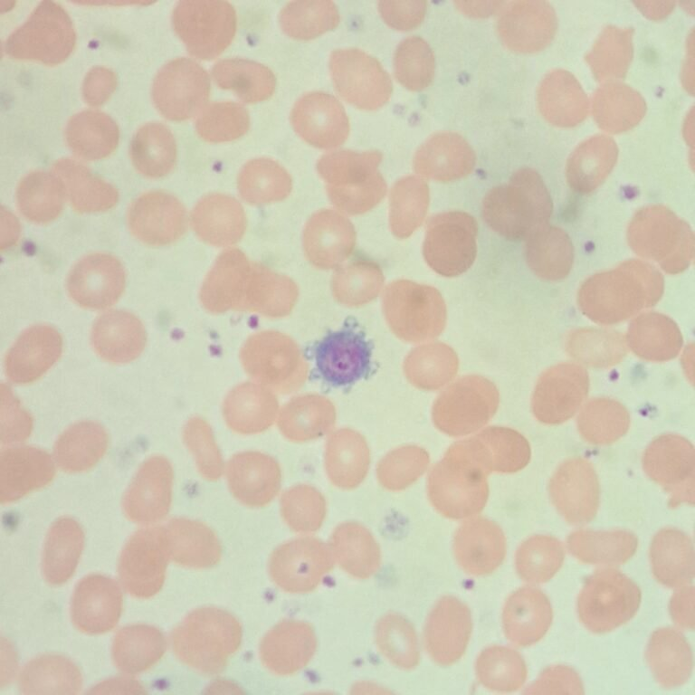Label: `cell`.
Here are the masks:
<instances>
[{"mask_svg":"<svg viewBox=\"0 0 695 695\" xmlns=\"http://www.w3.org/2000/svg\"><path fill=\"white\" fill-rule=\"evenodd\" d=\"M474 163L473 149L462 136L453 132L433 134L414 156L416 170L438 179L463 176L471 171Z\"/></svg>","mask_w":695,"mask_h":695,"instance_id":"cell-31","label":"cell"},{"mask_svg":"<svg viewBox=\"0 0 695 695\" xmlns=\"http://www.w3.org/2000/svg\"><path fill=\"white\" fill-rule=\"evenodd\" d=\"M290 121L299 137L317 148H336L349 133L348 118L341 103L321 91L302 95L291 109Z\"/></svg>","mask_w":695,"mask_h":695,"instance_id":"cell-14","label":"cell"},{"mask_svg":"<svg viewBox=\"0 0 695 695\" xmlns=\"http://www.w3.org/2000/svg\"><path fill=\"white\" fill-rule=\"evenodd\" d=\"M616 146L607 137L596 136L581 144L572 156L570 171L579 169L581 175L589 178L601 177L613 166L616 157Z\"/></svg>","mask_w":695,"mask_h":695,"instance_id":"cell-51","label":"cell"},{"mask_svg":"<svg viewBox=\"0 0 695 695\" xmlns=\"http://www.w3.org/2000/svg\"><path fill=\"white\" fill-rule=\"evenodd\" d=\"M472 631L469 607L452 595L441 597L431 609L424 628V645L440 666H451L464 654Z\"/></svg>","mask_w":695,"mask_h":695,"instance_id":"cell-11","label":"cell"},{"mask_svg":"<svg viewBox=\"0 0 695 695\" xmlns=\"http://www.w3.org/2000/svg\"><path fill=\"white\" fill-rule=\"evenodd\" d=\"M334 561L349 576L367 579L380 568L382 556L378 543L364 528L355 524L336 529L328 544Z\"/></svg>","mask_w":695,"mask_h":695,"instance_id":"cell-37","label":"cell"},{"mask_svg":"<svg viewBox=\"0 0 695 695\" xmlns=\"http://www.w3.org/2000/svg\"><path fill=\"white\" fill-rule=\"evenodd\" d=\"M215 84L233 91L245 103H258L274 92L276 79L273 72L259 62L231 58L217 62L212 69Z\"/></svg>","mask_w":695,"mask_h":695,"instance_id":"cell-38","label":"cell"},{"mask_svg":"<svg viewBox=\"0 0 695 695\" xmlns=\"http://www.w3.org/2000/svg\"><path fill=\"white\" fill-rule=\"evenodd\" d=\"M329 71L335 90L352 106L376 110L392 94V81L381 63L364 51L338 49L329 57Z\"/></svg>","mask_w":695,"mask_h":695,"instance_id":"cell-6","label":"cell"},{"mask_svg":"<svg viewBox=\"0 0 695 695\" xmlns=\"http://www.w3.org/2000/svg\"><path fill=\"white\" fill-rule=\"evenodd\" d=\"M117 78L115 73L104 67L90 70L83 81L82 96L91 106H99L106 102L116 89Z\"/></svg>","mask_w":695,"mask_h":695,"instance_id":"cell-56","label":"cell"},{"mask_svg":"<svg viewBox=\"0 0 695 695\" xmlns=\"http://www.w3.org/2000/svg\"><path fill=\"white\" fill-rule=\"evenodd\" d=\"M210 94L206 71L189 58H176L157 73L152 99L158 112L173 121L186 120L204 109Z\"/></svg>","mask_w":695,"mask_h":695,"instance_id":"cell-8","label":"cell"},{"mask_svg":"<svg viewBox=\"0 0 695 695\" xmlns=\"http://www.w3.org/2000/svg\"><path fill=\"white\" fill-rule=\"evenodd\" d=\"M109 436L103 426L81 421L69 426L56 440L52 458L63 471L83 472L93 468L104 456Z\"/></svg>","mask_w":695,"mask_h":695,"instance_id":"cell-30","label":"cell"},{"mask_svg":"<svg viewBox=\"0 0 695 695\" xmlns=\"http://www.w3.org/2000/svg\"><path fill=\"white\" fill-rule=\"evenodd\" d=\"M119 132L115 121L106 113L88 109L73 115L65 129V139L79 158L100 160L117 148Z\"/></svg>","mask_w":695,"mask_h":695,"instance_id":"cell-34","label":"cell"},{"mask_svg":"<svg viewBox=\"0 0 695 695\" xmlns=\"http://www.w3.org/2000/svg\"><path fill=\"white\" fill-rule=\"evenodd\" d=\"M629 31L607 28L592 52L588 56L590 62H601L592 66L597 76H622L631 58V37Z\"/></svg>","mask_w":695,"mask_h":695,"instance_id":"cell-50","label":"cell"},{"mask_svg":"<svg viewBox=\"0 0 695 695\" xmlns=\"http://www.w3.org/2000/svg\"><path fill=\"white\" fill-rule=\"evenodd\" d=\"M242 185L250 195H279L288 185L286 174L274 161L258 158L250 161L242 174Z\"/></svg>","mask_w":695,"mask_h":695,"instance_id":"cell-52","label":"cell"},{"mask_svg":"<svg viewBox=\"0 0 695 695\" xmlns=\"http://www.w3.org/2000/svg\"><path fill=\"white\" fill-rule=\"evenodd\" d=\"M374 342L357 319L347 318L342 326L328 330L310 349L314 369L328 386L343 388L368 378L376 369Z\"/></svg>","mask_w":695,"mask_h":695,"instance_id":"cell-2","label":"cell"},{"mask_svg":"<svg viewBox=\"0 0 695 695\" xmlns=\"http://www.w3.org/2000/svg\"><path fill=\"white\" fill-rule=\"evenodd\" d=\"M589 387L587 373L576 365H559L540 377L533 398L537 418L547 424L567 421L582 406Z\"/></svg>","mask_w":695,"mask_h":695,"instance_id":"cell-15","label":"cell"},{"mask_svg":"<svg viewBox=\"0 0 695 695\" xmlns=\"http://www.w3.org/2000/svg\"><path fill=\"white\" fill-rule=\"evenodd\" d=\"M165 531L169 557L177 565L202 569L215 566L221 559L218 538L203 524L176 519L165 527Z\"/></svg>","mask_w":695,"mask_h":695,"instance_id":"cell-29","label":"cell"},{"mask_svg":"<svg viewBox=\"0 0 695 695\" xmlns=\"http://www.w3.org/2000/svg\"><path fill=\"white\" fill-rule=\"evenodd\" d=\"M555 28V14L545 2L509 3L497 23L502 43L509 50L524 53L543 49L551 40Z\"/></svg>","mask_w":695,"mask_h":695,"instance_id":"cell-20","label":"cell"},{"mask_svg":"<svg viewBox=\"0 0 695 695\" xmlns=\"http://www.w3.org/2000/svg\"><path fill=\"white\" fill-rule=\"evenodd\" d=\"M693 604L694 588L691 585L682 586L681 589L672 595L670 603V612L672 620L679 627L693 629Z\"/></svg>","mask_w":695,"mask_h":695,"instance_id":"cell-57","label":"cell"},{"mask_svg":"<svg viewBox=\"0 0 695 695\" xmlns=\"http://www.w3.org/2000/svg\"><path fill=\"white\" fill-rule=\"evenodd\" d=\"M551 501L558 513L571 525L590 522L599 507V483L592 464L574 458L563 462L548 486Z\"/></svg>","mask_w":695,"mask_h":695,"instance_id":"cell-13","label":"cell"},{"mask_svg":"<svg viewBox=\"0 0 695 695\" xmlns=\"http://www.w3.org/2000/svg\"><path fill=\"white\" fill-rule=\"evenodd\" d=\"M33 419L21 405L11 388L1 385V442L3 444L18 443L31 433Z\"/></svg>","mask_w":695,"mask_h":695,"instance_id":"cell-53","label":"cell"},{"mask_svg":"<svg viewBox=\"0 0 695 695\" xmlns=\"http://www.w3.org/2000/svg\"><path fill=\"white\" fill-rule=\"evenodd\" d=\"M18 687L24 694H77L82 687V678L79 668L70 659L44 654L24 665Z\"/></svg>","mask_w":695,"mask_h":695,"instance_id":"cell-36","label":"cell"},{"mask_svg":"<svg viewBox=\"0 0 695 695\" xmlns=\"http://www.w3.org/2000/svg\"><path fill=\"white\" fill-rule=\"evenodd\" d=\"M72 208L80 213H100L112 208L119 193L114 186L94 175L81 162L62 158L52 166Z\"/></svg>","mask_w":695,"mask_h":695,"instance_id":"cell-28","label":"cell"},{"mask_svg":"<svg viewBox=\"0 0 695 695\" xmlns=\"http://www.w3.org/2000/svg\"><path fill=\"white\" fill-rule=\"evenodd\" d=\"M434 70V55L423 38L410 36L398 44L394 56V71L405 88L423 90L432 82Z\"/></svg>","mask_w":695,"mask_h":695,"instance_id":"cell-49","label":"cell"},{"mask_svg":"<svg viewBox=\"0 0 695 695\" xmlns=\"http://www.w3.org/2000/svg\"><path fill=\"white\" fill-rule=\"evenodd\" d=\"M641 599V590L631 578L614 568H603L585 581L576 611L586 628L603 633L630 621L638 611Z\"/></svg>","mask_w":695,"mask_h":695,"instance_id":"cell-4","label":"cell"},{"mask_svg":"<svg viewBox=\"0 0 695 695\" xmlns=\"http://www.w3.org/2000/svg\"><path fill=\"white\" fill-rule=\"evenodd\" d=\"M584 92L575 79L565 71H554L542 82L538 103L542 114L553 124L573 126L586 114Z\"/></svg>","mask_w":695,"mask_h":695,"instance_id":"cell-41","label":"cell"},{"mask_svg":"<svg viewBox=\"0 0 695 695\" xmlns=\"http://www.w3.org/2000/svg\"><path fill=\"white\" fill-rule=\"evenodd\" d=\"M65 191L60 178L53 173L33 171L26 175L16 190L20 213L32 223L48 224L62 211Z\"/></svg>","mask_w":695,"mask_h":695,"instance_id":"cell-40","label":"cell"},{"mask_svg":"<svg viewBox=\"0 0 695 695\" xmlns=\"http://www.w3.org/2000/svg\"><path fill=\"white\" fill-rule=\"evenodd\" d=\"M182 209L170 195L149 191L137 197L127 213L131 233L148 245H162L170 242L179 232Z\"/></svg>","mask_w":695,"mask_h":695,"instance_id":"cell-24","label":"cell"},{"mask_svg":"<svg viewBox=\"0 0 695 695\" xmlns=\"http://www.w3.org/2000/svg\"><path fill=\"white\" fill-rule=\"evenodd\" d=\"M129 152L138 173L148 178H159L174 167L176 140L167 126L150 122L137 130L131 139Z\"/></svg>","mask_w":695,"mask_h":695,"instance_id":"cell-39","label":"cell"},{"mask_svg":"<svg viewBox=\"0 0 695 695\" xmlns=\"http://www.w3.org/2000/svg\"><path fill=\"white\" fill-rule=\"evenodd\" d=\"M126 283V273L115 256L95 252L84 256L71 270L67 290L79 306L103 309L120 298Z\"/></svg>","mask_w":695,"mask_h":695,"instance_id":"cell-12","label":"cell"},{"mask_svg":"<svg viewBox=\"0 0 695 695\" xmlns=\"http://www.w3.org/2000/svg\"><path fill=\"white\" fill-rule=\"evenodd\" d=\"M478 681L486 689L498 692L519 690L527 680V665L516 650L491 645L483 649L475 662Z\"/></svg>","mask_w":695,"mask_h":695,"instance_id":"cell-42","label":"cell"},{"mask_svg":"<svg viewBox=\"0 0 695 695\" xmlns=\"http://www.w3.org/2000/svg\"><path fill=\"white\" fill-rule=\"evenodd\" d=\"M525 693L583 694L584 688L576 671L568 666L555 665L544 670L538 678L526 689Z\"/></svg>","mask_w":695,"mask_h":695,"instance_id":"cell-54","label":"cell"},{"mask_svg":"<svg viewBox=\"0 0 695 695\" xmlns=\"http://www.w3.org/2000/svg\"><path fill=\"white\" fill-rule=\"evenodd\" d=\"M62 338L52 326L38 324L25 329L7 351L4 369L7 379L17 385L31 384L58 361Z\"/></svg>","mask_w":695,"mask_h":695,"instance_id":"cell-18","label":"cell"},{"mask_svg":"<svg viewBox=\"0 0 695 695\" xmlns=\"http://www.w3.org/2000/svg\"><path fill=\"white\" fill-rule=\"evenodd\" d=\"M645 658L653 678L665 689L685 684L692 673L691 648L684 635L671 627L659 628L652 633Z\"/></svg>","mask_w":695,"mask_h":695,"instance_id":"cell-27","label":"cell"},{"mask_svg":"<svg viewBox=\"0 0 695 695\" xmlns=\"http://www.w3.org/2000/svg\"><path fill=\"white\" fill-rule=\"evenodd\" d=\"M147 334L140 319L127 310L114 309L100 315L90 332L95 353L104 361L126 364L144 350Z\"/></svg>","mask_w":695,"mask_h":695,"instance_id":"cell-23","label":"cell"},{"mask_svg":"<svg viewBox=\"0 0 695 695\" xmlns=\"http://www.w3.org/2000/svg\"><path fill=\"white\" fill-rule=\"evenodd\" d=\"M646 474L670 494V506L694 501V449L683 437L665 434L654 440L643 458Z\"/></svg>","mask_w":695,"mask_h":695,"instance_id":"cell-10","label":"cell"},{"mask_svg":"<svg viewBox=\"0 0 695 695\" xmlns=\"http://www.w3.org/2000/svg\"><path fill=\"white\" fill-rule=\"evenodd\" d=\"M553 618L552 605L538 588L524 586L507 598L502 610L506 638L517 647L538 643L547 632Z\"/></svg>","mask_w":695,"mask_h":695,"instance_id":"cell-22","label":"cell"},{"mask_svg":"<svg viewBox=\"0 0 695 695\" xmlns=\"http://www.w3.org/2000/svg\"><path fill=\"white\" fill-rule=\"evenodd\" d=\"M452 552L464 573L486 576L495 571L505 558V536L492 522L476 521L459 529L453 538Z\"/></svg>","mask_w":695,"mask_h":695,"instance_id":"cell-25","label":"cell"},{"mask_svg":"<svg viewBox=\"0 0 695 695\" xmlns=\"http://www.w3.org/2000/svg\"><path fill=\"white\" fill-rule=\"evenodd\" d=\"M172 24L190 55L209 61L232 43L237 17L226 1H180L173 10Z\"/></svg>","mask_w":695,"mask_h":695,"instance_id":"cell-5","label":"cell"},{"mask_svg":"<svg viewBox=\"0 0 695 695\" xmlns=\"http://www.w3.org/2000/svg\"><path fill=\"white\" fill-rule=\"evenodd\" d=\"M328 545L313 538H300L280 545L269 561L273 583L282 591L304 594L313 591L334 566Z\"/></svg>","mask_w":695,"mask_h":695,"instance_id":"cell-9","label":"cell"},{"mask_svg":"<svg viewBox=\"0 0 695 695\" xmlns=\"http://www.w3.org/2000/svg\"><path fill=\"white\" fill-rule=\"evenodd\" d=\"M595 95V117L600 127L612 132L627 129L638 122L643 114L641 97L622 84H610Z\"/></svg>","mask_w":695,"mask_h":695,"instance_id":"cell-47","label":"cell"},{"mask_svg":"<svg viewBox=\"0 0 695 695\" xmlns=\"http://www.w3.org/2000/svg\"><path fill=\"white\" fill-rule=\"evenodd\" d=\"M122 612L119 584L104 575L91 574L76 585L71 602L74 626L87 634H100L114 628Z\"/></svg>","mask_w":695,"mask_h":695,"instance_id":"cell-16","label":"cell"},{"mask_svg":"<svg viewBox=\"0 0 695 695\" xmlns=\"http://www.w3.org/2000/svg\"><path fill=\"white\" fill-rule=\"evenodd\" d=\"M171 469L161 456L148 458L125 491L122 507L127 518L138 524L163 519L171 502Z\"/></svg>","mask_w":695,"mask_h":695,"instance_id":"cell-17","label":"cell"},{"mask_svg":"<svg viewBox=\"0 0 695 695\" xmlns=\"http://www.w3.org/2000/svg\"><path fill=\"white\" fill-rule=\"evenodd\" d=\"M317 649V637L304 621L288 619L278 623L262 637L259 655L271 673L291 675L309 664Z\"/></svg>","mask_w":695,"mask_h":695,"instance_id":"cell-19","label":"cell"},{"mask_svg":"<svg viewBox=\"0 0 695 695\" xmlns=\"http://www.w3.org/2000/svg\"><path fill=\"white\" fill-rule=\"evenodd\" d=\"M166 648L167 640L158 628L149 624H130L115 634L111 657L119 671L132 675L154 666L164 655Z\"/></svg>","mask_w":695,"mask_h":695,"instance_id":"cell-33","label":"cell"},{"mask_svg":"<svg viewBox=\"0 0 695 695\" xmlns=\"http://www.w3.org/2000/svg\"><path fill=\"white\" fill-rule=\"evenodd\" d=\"M564 557L565 549L559 539L548 535H535L517 548L515 568L523 581L543 584L560 569Z\"/></svg>","mask_w":695,"mask_h":695,"instance_id":"cell-45","label":"cell"},{"mask_svg":"<svg viewBox=\"0 0 695 695\" xmlns=\"http://www.w3.org/2000/svg\"><path fill=\"white\" fill-rule=\"evenodd\" d=\"M75 43V31L67 12L55 2L43 1L9 35L5 51L16 60L56 65L71 55Z\"/></svg>","mask_w":695,"mask_h":695,"instance_id":"cell-3","label":"cell"},{"mask_svg":"<svg viewBox=\"0 0 695 695\" xmlns=\"http://www.w3.org/2000/svg\"><path fill=\"white\" fill-rule=\"evenodd\" d=\"M378 11L383 20L391 27L408 31L417 27L424 18V1H381Z\"/></svg>","mask_w":695,"mask_h":695,"instance_id":"cell-55","label":"cell"},{"mask_svg":"<svg viewBox=\"0 0 695 695\" xmlns=\"http://www.w3.org/2000/svg\"><path fill=\"white\" fill-rule=\"evenodd\" d=\"M55 462L33 446L3 450L0 455V500L8 504L47 485L54 477Z\"/></svg>","mask_w":695,"mask_h":695,"instance_id":"cell-21","label":"cell"},{"mask_svg":"<svg viewBox=\"0 0 695 695\" xmlns=\"http://www.w3.org/2000/svg\"><path fill=\"white\" fill-rule=\"evenodd\" d=\"M649 558L652 575L662 586L678 588L690 585L694 577V548L685 532L664 528L652 538Z\"/></svg>","mask_w":695,"mask_h":695,"instance_id":"cell-26","label":"cell"},{"mask_svg":"<svg viewBox=\"0 0 695 695\" xmlns=\"http://www.w3.org/2000/svg\"><path fill=\"white\" fill-rule=\"evenodd\" d=\"M242 627L229 612L205 606L190 612L171 632L170 644L176 658L194 671L221 672L242 642Z\"/></svg>","mask_w":695,"mask_h":695,"instance_id":"cell-1","label":"cell"},{"mask_svg":"<svg viewBox=\"0 0 695 695\" xmlns=\"http://www.w3.org/2000/svg\"><path fill=\"white\" fill-rule=\"evenodd\" d=\"M566 546L569 553L583 563L618 566L635 554L638 538L624 529H578L569 534Z\"/></svg>","mask_w":695,"mask_h":695,"instance_id":"cell-35","label":"cell"},{"mask_svg":"<svg viewBox=\"0 0 695 695\" xmlns=\"http://www.w3.org/2000/svg\"><path fill=\"white\" fill-rule=\"evenodd\" d=\"M84 547V533L70 517L56 519L50 527L43 547L42 570L52 586L66 583L74 574Z\"/></svg>","mask_w":695,"mask_h":695,"instance_id":"cell-32","label":"cell"},{"mask_svg":"<svg viewBox=\"0 0 695 695\" xmlns=\"http://www.w3.org/2000/svg\"><path fill=\"white\" fill-rule=\"evenodd\" d=\"M250 127V116L241 104L233 101L213 102L201 111L195 121L198 136L211 143L235 140Z\"/></svg>","mask_w":695,"mask_h":695,"instance_id":"cell-48","label":"cell"},{"mask_svg":"<svg viewBox=\"0 0 695 695\" xmlns=\"http://www.w3.org/2000/svg\"><path fill=\"white\" fill-rule=\"evenodd\" d=\"M336 5L331 1H293L288 3L279 14L282 32L296 40H310L339 24Z\"/></svg>","mask_w":695,"mask_h":695,"instance_id":"cell-44","label":"cell"},{"mask_svg":"<svg viewBox=\"0 0 695 695\" xmlns=\"http://www.w3.org/2000/svg\"><path fill=\"white\" fill-rule=\"evenodd\" d=\"M169 559L165 527L137 530L119 559V577L125 591L139 599L157 595L164 585Z\"/></svg>","mask_w":695,"mask_h":695,"instance_id":"cell-7","label":"cell"},{"mask_svg":"<svg viewBox=\"0 0 695 695\" xmlns=\"http://www.w3.org/2000/svg\"><path fill=\"white\" fill-rule=\"evenodd\" d=\"M376 645L382 656L398 669L409 671L420 661V648L412 624L397 613L383 615L375 628Z\"/></svg>","mask_w":695,"mask_h":695,"instance_id":"cell-43","label":"cell"},{"mask_svg":"<svg viewBox=\"0 0 695 695\" xmlns=\"http://www.w3.org/2000/svg\"><path fill=\"white\" fill-rule=\"evenodd\" d=\"M630 416L618 402L596 398L585 405L577 418V427L585 440L595 444L616 441L628 430Z\"/></svg>","mask_w":695,"mask_h":695,"instance_id":"cell-46","label":"cell"}]
</instances>
